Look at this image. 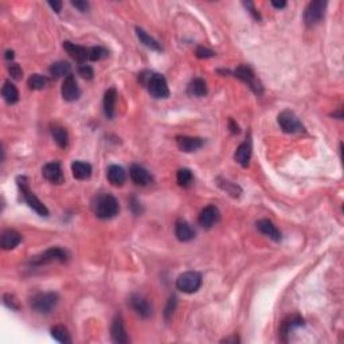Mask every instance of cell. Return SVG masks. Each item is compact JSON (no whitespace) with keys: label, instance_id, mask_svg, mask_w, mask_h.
I'll return each mask as SVG.
<instances>
[{"label":"cell","instance_id":"cell-2","mask_svg":"<svg viewBox=\"0 0 344 344\" xmlns=\"http://www.w3.org/2000/svg\"><path fill=\"white\" fill-rule=\"evenodd\" d=\"M16 183H18L19 191H20V194H22L23 200H24L31 209L34 210L38 215H41V217H49V210H47V207L35 196L34 192L30 190L28 179H27L26 176H18Z\"/></svg>","mask_w":344,"mask_h":344},{"label":"cell","instance_id":"cell-33","mask_svg":"<svg viewBox=\"0 0 344 344\" xmlns=\"http://www.w3.org/2000/svg\"><path fill=\"white\" fill-rule=\"evenodd\" d=\"M47 83H49V79L41 74H34L28 78V86H30V89L33 90L45 89L46 86H47Z\"/></svg>","mask_w":344,"mask_h":344},{"label":"cell","instance_id":"cell-20","mask_svg":"<svg viewBox=\"0 0 344 344\" xmlns=\"http://www.w3.org/2000/svg\"><path fill=\"white\" fill-rule=\"evenodd\" d=\"M116 101H117V92L114 88H110L105 92L104 96V112L105 116L108 119L114 117V110H116Z\"/></svg>","mask_w":344,"mask_h":344},{"label":"cell","instance_id":"cell-10","mask_svg":"<svg viewBox=\"0 0 344 344\" xmlns=\"http://www.w3.org/2000/svg\"><path fill=\"white\" fill-rule=\"evenodd\" d=\"M61 93H62V97H64L65 101H75L78 100L79 96H81V90L78 88V83L75 81L74 75H68L65 77L64 83H62V88H61Z\"/></svg>","mask_w":344,"mask_h":344},{"label":"cell","instance_id":"cell-30","mask_svg":"<svg viewBox=\"0 0 344 344\" xmlns=\"http://www.w3.org/2000/svg\"><path fill=\"white\" fill-rule=\"evenodd\" d=\"M188 93L195 97H203L207 94V86L206 82L200 78H195L188 86Z\"/></svg>","mask_w":344,"mask_h":344},{"label":"cell","instance_id":"cell-23","mask_svg":"<svg viewBox=\"0 0 344 344\" xmlns=\"http://www.w3.org/2000/svg\"><path fill=\"white\" fill-rule=\"evenodd\" d=\"M106 176H108V180L113 186H116V187H120L125 183V180H127V174L124 171L123 167L120 165H110L108 168V172H106Z\"/></svg>","mask_w":344,"mask_h":344},{"label":"cell","instance_id":"cell-44","mask_svg":"<svg viewBox=\"0 0 344 344\" xmlns=\"http://www.w3.org/2000/svg\"><path fill=\"white\" fill-rule=\"evenodd\" d=\"M228 125H230V131H232V133H234V135L240 133V128H238V125L234 123V120L228 121Z\"/></svg>","mask_w":344,"mask_h":344},{"label":"cell","instance_id":"cell-46","mask_svg":"<svg viewBox=\"0 0 344 344\" xmlns=\"http://www.w3.org/2000/svg\"><path fill=\"white\" fill-rule=\"evenodd\" d=\"M6 60H14V51H6Z\"/></svg>","mask_w":344,"mask_h":344},{"label":"cell","instance_id":"cell-28","mask_svg":"<svg viewBox=\"0 0 344 344\" xmlns=\"http://www.w3.org/2000/svg\"><path fill=\"white\" fill-rule=\"evenodd\" d=\"M136 34H137V38L140 39V42H141L144 46H147L148 49L154 50V51H161L160 45L157 43L156 39H154L152 37H150V35L147 34L146 31L142 30V28L137 27V28H136Z\"/></svg>","mask_w":344,"mask_h":344},{"label":"cell","instance_id":"cell-9","mask_svg":"<svg viewBox=\"0 0 344 344\" xmlns=\"http://www.w3.org/2000/svg\"><path fill=\"white\" fill-rule=\"evenodd\" d=\"M69 254L68 251L61 249V247H50L49 250H46L45 253H42L41 255L33 258V264L34 265H45V264H50V262L60 261L66 262L68 261Z\"/></svg>","mask_w":344,"mask_h":344},{"label":"cell","instance_id":"cell-36","mask_svg":"<svg viewBox=\"0 0 344 344\" xmlns=\"http://www.w3.org/2000/svg\"><path fill=\"white\" fill-rule=\"evenodd\" d=\"M3 303H4V305H6V307L10 308V309H12V310L20 309V307H19L18 301H16V299L14 297V295H10V293H6V295H3Z\"/></svg>","mask_w":344,"mask_h":344},{"label":"cell","instance_id":"cell-40","mask_svg":"<svg viewBox=\"0 0 344 344\" xmlns=\"http://www.w3.org/2000/svg\"><path fill=\"white\" fill-rule=\"evenodd\" d=\"M214 55H215V52L211 51L210 49H206V47H198L196 49V56L198 58H211Z\"/></svg>","mask_w":344,"mask_h":344},{"label":"cell","instance_id":"cell-25","mask_svg":"<svg viewBox=\"0 0 344 344\" xmlns=\"http://www.w3.org/2000/svg\"><path fill=\"white\" fill-rule=\"evenodd\" d=\"M2 96H3L4 101L8 105H14L18 102L19 100V92L16 89V86L11 83L10 81L4 82L3 88H2Z\"/></svg>","mask_w":344,"mask_h":344},{"label":"cell","instance_id":"cell-6","mask_svg":"<svg viewBox=\"0 0 344 344\" xmlns=\"http://www.w3.org/2000/svg\"><path fill=\"white\" fill-rule=\"evenodd\" d=\"M326 2H322V0H314V2H310L309 4L305 8L304 11V22L308 27H313L316 24L322 22L323 18H324V14H326Z\"/></svg>","mask_w":344,"mask_h":344},{"label":"cell","instance_id":"cell-38","mask_svg":"<svg viewBox=\"0 0 344 344\" xmlns=\"http://www.w3.org/2000/svg\"><path fill=\"white\" fill-rule=\"evenodd\" d=\"M78 73H79V75H81V77H82V78H85V79H92L93 78V69L90 68L89 65H86V64H81L78 66Z\"/></svg>","mask_w":344,"mask_h":344},{"label":"cell","instance_id":"cell-21","mask_svg":"<svg viewBox=\"0 0 344 344\" xmlns=\"http://www.w3.org/2000/svg\"><path fill=\"white\" fill-rule=\"evenodd\" d=\"M257 228L262 233V234H265L266 237H269V238H272V240L276 241V242H280L281 238H282L280 230H278L272 222L268 221V219H261V221H258Z\"/></svg>","mask_w":344,"mask_h":344},{"label":"cell","instance_id":"cell-26","mask_svg":"<svg viewBox=\"0 0 344 344\" xmlns=\"http://www.w3.org/2000/svg\"><path fill=\"white\" fill-rule=\"evenodd\" d=\"M70 70H71L70 64L66 62V61H58V62H54L49 69L50 74H51L54 78H61V77H65V75L68 77V75H70Z\"/></svg>","mask_w":344,"mask_h":344},{"label":"cell","instance_id":"cell-19","mask_svg":"<svg viewBox=\"0 0 344 344\" xmlns=\"http://www.w3.org/2000/svg\"><path fill=\"white\" fill-rule=\"evenodd\" d=\"M175 236L180 242H190L195 238V230L187 222L179 221L175 224Z\"/></svg>","mask_w":344,"mask_h":344},{"label":"cell","instance_id":"cell-29","mask_svg":"<svg viewBox=\"0 0 344 344\" xmlns=\"http://www.w3.org/2000/svg\"><path fill=\"white\" fill-rule=\"evenodd\" d=\"M303 324H304L303 319L300 318V316H297V314H296V316H289V318H286L284 322L281 323V335H282V336H286L293 328L303 326Z\"/></svg>","mask_w":344,"mask_h":344},{"label":"cell","instance_id":"cell-41","mask_svg":"<svg viewBox=\"0 0 344 344\" xmlns=\"http://www.w3.org/2000/svg\"><path fill=\"white\" fill-rule=\"evenodd\" d=\"M71 4H73L75 8H78L81 12H86L89 10V3H88V2H71Z\"/></svg>","mask_w":344,"mask_h":344},{"label":"cell","instance_id":"cell-22","mask_svg":"<svg viewBox=\"0 0 344 344\" xmlns=\"http://www.w3.org/2000/svg\"><path fill=\"white\" fill-rule=\"evenodd\" d=\"M234 159H236L237 163L242 165V167H247V165H249L250 159H251L250 141H245V142H242V144H240V147H238L236 151Z\"/></svg>","mask_w":344,"mask_h":344},{"label":"cell","instance_id":"cell-43","mask_svg":"<svg viewBox=\"0 0 344 344\" xmlns=\"http://www.w3.org/2000/svg\"><path fill=\"white\" fill-rule=\"evenodd\" d=\"M49 6L55 12H60L61 8H62V2H49Z\"/></svg>","mask_w":344,"mask_h":344},{"label":"cell","instance_id":"cell-3","mask_svg":"<svg viewBox=\"0 0 344 344\" xmlns=\"http://www.w3.org/2000/svg\"><path fill=\"white\" fill-rule=\"evenodd\" d=\"M94 214L100 219H110L119 214V202L110 194H102L93 203Z\"/></svg>","mask_w":344,"mask_h":344},{"label":"cell","instance_id":"cell-31","mask_svg":"<svg viewBox=\"0 0 344 344\" xmlns=\"http://www.w3.org/2000/svg\"><path fill=\"white\" fill-rule=\"evenodd\" d=\"M176 180L182 187H190L194 183V175L188 168H182L176 174Z\"/></svg>","mask_w":344,"mask_h":344},{"label":"cell","instance_id":"cell-12","mask_svg":"<svg viewBox=\"0 0 344 344\" xmlns=\"http://www.w3.org/2000/svg\"><path fill=\"white\" fill-rule=\"evenodd\" d=\"M219 210L214 205L206 206L199 214V224L205 228H211L214 224L219 221Z\"/></svg>","mask_w":344,"mask_h":344},{"label":"cell","instance_id":"cell-11","mask_svg":"<svg viewBox=\"0 0 344 344\" xmlns=\"http://www.w3.org/2000/svg\"><path fill=\"white\" fill-rule=\"evenodd\" d=\"M42 174L45 176L46 180H49L52 184H62L65 180L64 172L61 168V164L58 161H51L42 168Z\"/></svg>","mask_w":344,"mask_h":344},{"label":"cell","instance_id":"cell-32","mask_svg":"<svg viewBox=\"0 0 344 344\" xmlns=\"http://www.w3.org/2000/svg\"><path fill=\"white\" fill-rule=\"evenodd\" d=\"M51 336L55 339L56 341L64 344L71 343L70 335H69V331L65 328L64 326H55L51 329Z\"/></svg>","mask_w":344,"mask_h":344},{"label":"cell","instance_id":"cell-15","mask_svg":"<svg viewBox=\"0 0 344 344\" xmlns=\"http://www.w3.org/2000/svg\"><path fill=\"white\" fill-rule=\"evenodd\" d=\"M129 176L133 180V183L137 184V186H141V187L152 183V176H151L150 172L138 164L132 165L131 169H129Z\"/></svg>","mask_w":344,"mask_h":344},{"label":"cell","instance_id":"cell-24","mask_svg":"<svg viewBox=\"0 0 344 344\" xmlns=\"http://www.w3.org/2000/svg\"><path fill=\"white\" fill-rule=\"evenodd\" d=\"M71 172H73V176L75 179H89L90 175H92V165L89 163H85V161L77 160L71 164Z\"/></svg>","mask_w":344,"mask_h":344},{"label":"cell","instance_id":"cell-45","mask_svg":"<svg viewBox=\"0 0 344 344\" xmlns=\"http://www.w3.org/2000/svg\"><path fill=\"white\" fill-rule=\"evenodd\" d=\"M272 6L278 8V10H281V8H284L285 6H286V3H285V2H280V3H278V2H272Z\"/></svg>","mask_w":344,"mask_h":344},{"label":"cell","instance_id":"cell-16","mask_svg":"<svg viewBox=\"0 0 344 344\" xmlns=\"http://www.w3.org/2000/svg\"><path fill=\"white\" fill-rule=\"evenodd\" d=\"M176 144H178V148L183 152H194L203 146V140L199 137H190V136H178Z\"/></svg>","mask_w":344,"mask_h":344},{"label":"cell","instance_id":"cell-34","mask_svg":"<svg viewBox=\"0 0 344 344\" xmlns=\"http://www.w3.org/2000/svg\"><path fill=\"white\" fill-rule=\"evenodd\" d=\"M109 55V51L101 46H94L89 49V60L90 61H101Z\"/></svg>","mask_w":344,"mask_h":344},{"label":"cell","instance_id":"cell-37","mask_svg":"<svg viewBox=\"0 0 344 344\" xmlns=\"http://www.w3.org/2000/svg\"><path fill=\"white\" fill-rule=\"evenodd\" d=\"M8 73L14 79H22L23 70L18 64H10L8 65Z\"/></svg>","mask_w":344,"mask_h":344},{"label":"cell","instance_id":"cell-17","mask_svg":"<svg viewBox=\"0 0 344 344\" xmlns=\"http://www.w3.org/2000/svg\"><path fill=\"white\" fill-rule=\"evenodd\" d=\"M22 242V236L16 230H4L0 240V246L3 250H12Z\"/></svg>","mask_w":344,"mask_h":344},{"label":"cell","instance_id":"cell-7","mask_svg":"<svg viewBox=\"0 0 344 344\" xmlns=\"http://www.w3.org/2000/svg\"><path fill=\"white\" fill-rule=\"evenodd\" d=\"M202 285V276L198 272H186L176 280V288L184 293L196 292Z\"/></svg>","mask_w":344,"mask_h":344},{"label":"cell","instance_id":"cell-35","mask_svg":"<svg viewBox=\"0 0 344 344\" xmlns=\"http://www.w3.org/2000/svg\"><path fill=\"white\" fill-rule=\"evenodd\" d=\"M219 182H222V183H219V186H221V187L223 188L224 191H227L228 194L232 195V196H234V198L240 196L241 188L238 187L237 184L232 183V182H228V180H221V179H219Z\"/></svg>","mask_w":344,"mask_h":344},{"label":"cell","instance_id":"cell-5","mask_svg":"<svg viewBox=\"0 0 344 344\" xmlns=\"http://www.w3.org/2000/svg\"><path fill=\"white\" fill-rule=\"evenodd\" d=\"M233 74H234V77L241 79L242 82L246 83L257 96H261L262 92H264V88H262L261 82H260L257 79V77H255L254 70H253L249 65H241V66H238V68L234 70Z\"/></svg>","mask_w":344,"mask_h":344},{"label":"cell","instance_id":"cell-27","mask_svg":"<svg viewBox=\"0 0 344 344\" xmlns=\"http://www.w3.org/2000/svg\"><path fill=\"white\" fill-rule=\"evenodd\" d=\"M51 136L52 138L55 140V142L61 148H66L69 144V135L68 131L65 129L64 127H60V125H54L51 128Z\"/></svg>","mask_w":344,"mask_h":344},{"label":"cell","instance_id":"cell-42","mask_svg":"<svg viewBox=\"0 0 344 344\" xmlns=\"http://www.w3.org/2000/svg\"><path fill=\"white\" fill-rule=\"evenodd\" d=\"M245 6H246L247 8H249V10H250V14L253 16H254V19H257V20H260V19H261V16H260V14H258V11L257 10H255V7H254V4L253 3H245Z\"/></svg>","mask_w":344,"mask_h":344},{"label":"cell","instance_id":"cell-4","mask_svg":"<svg viewBox=\"0 0 344 344\" xmlns=\"http://www.w3.org/2000/svg\"><path fill=\"white\" fill-rule=\"evenodd\" d=\"M58 300H60V297L55 292L38 293L31 299L30 305L37 313L47 314L52 312V309H55Z\"/></svg>","mask_w":344,"mask_h":344},{"label":"cell","instance_id":"cell-14","mask_svg":"<svg viewBox=\"0 0 344 344\" xmlns=\"http://www.w3.org/2000/svg\"><path fill=\"white\" fill-rule=\"evenodd\" d=\"M131 304L132 309L135 310L136 313L138 316H141V318H148L152 314V305L150 304V301L146 299V297H142L140 295H133L131 297Z\"/></svg>","mask_w":344,"mask_h":344},{"label":"cell","instance_id":"cell-13","mask_svg":"<svg viewBox=\"0 0 344 344\" xmlns=\"http://www.w3.org/2000/svg\"><path fill=\"white\" fill-rule=\"evenodd\" d=\"M64 49L73 60L79 62V65L85 64L86 61L89 60V49H86L83 46L75 45V43L66 41L64 42Z\"/></svg>","mask_w":344,"mask_h":344},{"label":"cell","instance_id":"cell-18","mask_svg":"<svg viewBox=\"0 0 344 344\" xmlns=\"http://www.w3.org/2000/svg\"><path fill=\"white\" fill-rule=\"evenodd\" d=\"M112 339L114 343H128L129 341V337L127 335V331H125V327H124V322L123 318H121L120 314L114 318L112 324Z\"/></svg>","mask_w":344,"mask_h":344},{"label":"cell","instance_id":"cell-1","mask_svg":"<svg viewBox=\"0 0 344 344\" xmlns=\"http://www.w3.org/2000/svg\"><path fill=\"white\" fill-rule=\"evenodd\" d=\"M142 83L147 86V89L150 94L155 98H168L169 97V89L167 79L164 75L159 74V73H148V75L141 74Z\"/></svg>","mask_w":344,"mask_h":344},{"label":"cell","instance_id":"cell-39","mask_svg":"<svg viewBox=\"0 0 344 344\" xmlns=\"http://www.w3.org/2000/svg\"><path fill=\"white\" fill-rule=\"evenodd\" d=\"M176 307V297L175 296H172L171 299L168 300V303H167V308H165V318L169 319L172 313H174V310H175Z\"/></svg>","mask_w":344,"mask_h":344},{"label":"cell","instance_id":"cell-8","mask_svg":"<svg viewBox=\"0 0 344 344\" xmlns=\"http://www.w3.org/2000/svg\"><path fill=\"white\" fill-rule=\"evenodd\" d=\"M278 124H280L281 129L285 133L293 135V133L304 132V125L299 120V117L296 116L293 112H289V110H284L278 114Z\"/></svg>","mask_w":344,"mask_h":344}]
</instances>
